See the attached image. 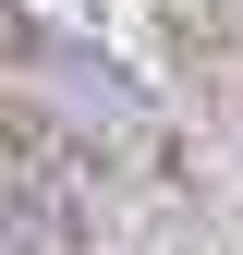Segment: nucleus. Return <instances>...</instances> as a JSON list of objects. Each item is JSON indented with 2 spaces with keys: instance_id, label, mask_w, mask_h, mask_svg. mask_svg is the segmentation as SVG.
<instances>
[{
  "instance_id": "obj_1",
  "label": "nucleus",
  "mask_w": 243,
  "mask_h": 255,
  "mask_svg": "<svg viewBox=\"0 0 243 255\" xmlns=\"http://www.w3.org/2000/svg\"><path fill=\"white\" fill-rule=\"evenodd\" d=\"M170 37H182V73H195L219 110H243V0H195Z\"/></svg>"
},
{
  "instance_id": "obj_2",
  "label": "nucleus",
  "mask_w": 243,
  "mask_h": 255,
  "mask_svg": "<svg viewBox=\"0 0 243 255\" xmlns=\"http://www.w3.org/2000/svg\"><path fill=\"white\" fill-rule=\"evenodd\" d=\"M73 243V195L37 170H0V255H61Z\"/></svg>"
}]
</instances>
